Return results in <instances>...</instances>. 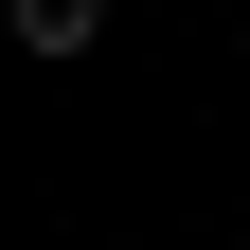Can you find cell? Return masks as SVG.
Instances as JSON below:
<instances>
[{
    "mask_svg": "<svg viewBox=\"0 0 250 250\" xmlns=\"http://www.w3.org/2000/svg\"><path fill=\"white\" fill-rule=\"evenodd\" d=\"M0 18H18V54H54V72L107 54V0H0Z\"/></svg>",
    "mask_w": 250,
    "mask_h": 250,
    "instance_id": "6da1fadb",
    "label": "cell"
}]
</instances>
